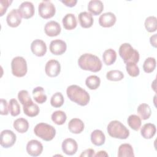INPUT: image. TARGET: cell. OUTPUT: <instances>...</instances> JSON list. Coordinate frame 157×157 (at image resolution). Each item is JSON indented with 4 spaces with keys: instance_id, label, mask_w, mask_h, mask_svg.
I'll return each mask as SVG.
<instances>
[{
    "instance_id": "cell-1",
    "label": "cell",
    "mask_w": 157,
    "mask_h": 157,
    "mask_svg": "<svg viewBox=\"0 0 157 157\" xmlns=\"http://www.w3.org/2000/svg\"><path fill=\"white\" fill-rule=\"evenodd\" d=\"M66 94L69 99L81 105H86L90 101V95L88 92L76 85L69 86L66 90Z\"/></svg>"
},
{
    "instance_id": "cell-26",
    "label": "cell",
    "mask_w": 157,
    "mask_h": 157,
    "mask_svg": "<svg viewBox=\"0 0 157 157\" xmlns=\"http://www.w3.org/2000/svg\"><path fill=\"white\" fill-rule=\"evenodd\" d=\"M118 157L134 156V150L132 146L129 144H123L120 145L118 151Z\"/></svg>"
},
{
    "instance_id": "cell-19",
    "label": "cell",
    "mask_w": 157,
    "mask_h": 157,
    "mask_svg": "<svg viewBox=\"0 0 157 157\" xmlns=\"http://www.w3.org/2000/svg\"><path fill=\"white\" fill-rule=\"evenodd\" d=\"M84 123L79 118H72L68 123L69 130L73 134H80L84 129Z\"/></svg>"
},
{
    "instance_id": "cell-11",
    "label": "cell",
    "mask_w": 157,
    "mask_h": 157,
    "mask_svg": "<svg viewBox=\"0 0 157 157\" xmlns=\"http://www.w3.org/2000/svg\"><path fill=\"white\" fill-rule=\"evenodd\" d=\"M43 151V145L37 140H31L26 145V151L32 156H39Z\"/></svg>"
},
{
    "instance_id": "cell-39",
    "label": "cell",
    "mask_w": 157,
    "mask_h": 157,
    "mask_svg": "<svg viewBox=\"0 0 157 157\" xmlns=\"http://www.w3.org/2000/svg\"><path fill=\"white\" fill-rule=\"evenodd\" d=\"M18 98L20 101V102L23 105L27 102L32 101L28 91L26 90H21L18 93Z\"/></svg>"
},
{
    "instance_id": "cell-42",
    "label": "cell",
    "mask_w": 157,
    "mask_h": 157,
    "mask_svg": "<svg viewBox=\"0 0 157 157\" xmlns=\"http://www.w3.org/2000/svg\"><path fill=\"white\" fill-rule=\"evenodd\" d=\"M80 157L86 156V157H92L94 156V150L92 148H88L82 151L80 155Z\"/></svg>"
},
{
    "instance_id": "cell-21",
    "label": "cell",
    "mask_w": 157,
    "mask_h": 157,
    "mask_svg": "<svg viewBox=\"0 0 157 157\" xmlns=\"http://www.w3.org/2000/svg\"><path fill=\"white\" fill-rule=\"evenodd\" d=\"M104 5L102 1L99 0H91L88 2V10L94 15H98L102 12Z\"/></svg>"
},
{
    "instance_id": "cell-18",
    "label": "cell",
    "mask_w": 157,
    "mask_h": 157,
    "mask_svg": "<svg viewBox=\"0 0 157 157\" xmlns=\"http://www.w3.org/2000/svg\"><path fill=\"white\" fill-rule=\"evenodd\" d=\"M79 23L82 28H88L92 26L94 20L92 15L87 12H82L78 16Z\"/></svg>"
},
{
    "instance_id": "cell-32",
    "label": "cell",
    "mask_w": 157,
    "mask_h": 157,
    "mask_svg": "<svg viewBox=\"0 0 157 157\" xmlns=\"http://www.w3.org/2000/svg\"><path fill=\"white\" fill-rule=\"evenodd\" d=\"M101 83L99 77L96 75H90L86 78L85 84L86 86L90 90L97 89Z\"/></svg>"
},
{
    "instance_id": "cell-23",
    "label": "cell",
    "mask_w": 157,
    "mask_h": 157,
    "mask_svg": "<svg viewBox=\"0 0 157 157\" xmlns=\"http://www.w3.org/2000/svg\"><path fill=\"white\" fill-rule=\"evenodd\" d=\"M64 28L67 30H72L76 28L77 23L75 16L72 13L66 14L62 20Z\"/></svg>"
},
{
    "instance_id": "cell-14",
    "label": "cell",
    "mask_w": 157,
    "mask_h": 157,
    "mask_svg": "<svg viewBox=\"0 0 157 157\" xmlns=\"http://www.w3.org/2000/svg\"><path fill=\"white\" fill-rule=\"evenodd\" d=\"M18 10L21 15V17L25 19L31 18L34 14V5L29 1L23 2L20 5Z\"/></svg>"
},
{
    "instance_id": "cell-9",
    "label": "cell",
    "mask_w": 157,
    "mask_h": 157,
    "mask_svg": "<svg viewBox=\"0 0 157 157\" xmlns=\"http://www.w3.org/2000/svg\"><path fill=\"white\" fill-rule=\"evenodd\" d=\"M46 74L50 77H55L59 75L61 71L59 63L56 59H50L47 61L45 66Z\"/></svg>"
},
{
    "instance_id": "cell-33",
    "label": "cell",
    "mask_w": 157,
    "mask_h": 157,
    "mask_svg": "<svg viewBox=\"0 0 157 157\" xmlns=\"http://www.w3.org/2000/svg\"><path fill=\"white\" fill-rule=\"evenodd\" d=\"M156 17L155 16H150L145 19V27L146 30L149 33H153L156 31L157 23Z\"/></svg>"
},
{
    "instance_id": "cell-8",
    "label": "cell",
    "mask_w": 157,
    "mask_h": 157,
    "mask_svg": "<svg viewBox=\"0 0 157 157\" xmlns=\"http://www.w3.org/2000/svg\"><path fill=\"white\" fill-rule=\"evenodd\" d=\"M0 144L1 145L6 148L12 147L17 139L15 134L11 130L6 129L1 132L0 135Z\"/></svg>"
},
{
    "instance_id": "cell-41",
    "label": "cell",
    "mask_w": 157,
    "mask_h": 157,
    "mask_svg": "<svg viewBox=\"0 0 157 157\" xmlns=\"http://www.w3.org/2000/svg\"><path fill=\"white\" fill-rule=\"evenodd\" d=\"M1 111L0 113L2 115H7L9 113V106L7 105V102L4 99H1Z\"/></svg>"
},
{
    "instance_id": "cell-22",
    "label": "cell",
    "mask_w": 157,
    "mask_h": 157,
    "mask_svg": "<svg viewBox=\"0 0 157 157\" xmlns=\"http://www.w3.org/2000/svg\"><path fill=\"white\" fill-rule=\"evenodd\" d=\"M156 131V129L154 124L146 123L142 127L140 134L144 139H150L155 135Z\"/></svg>"
},
{
    "instance_id": "cell-3",
    "label": "cell",
    "mask_w": 157,
    "mask_h": 157,
    "mask_svg": "<svg viewBox=\"0 0 157 157\" xmlns=\"http://www.w3.org/2000/svg\"><path fill=\"white\" fill-rule=\"evenodd\" d=\"M110 136L116 139H126L129 136V131L126 127L118 120L110 121L107 128Z\"/></svg>"
},
{
    "instance_id": "cell-6",
    "label": "cell",
    "mask_w": 157,
    "mask_h": 157,
    "mask_svg": "<svg viewBox=\"0 0 157 157\" xmlns=\"http://www.w3.org/2000/svg\"><path fill=\"white\" fill-rule=\"evenodd\" d=\"M12 73L17 77H22L27 73V63L21 56H16L13 58L11 62Z\"/></svg>"
},
{
    "instance_id": "cell-30",
    "label": "cell",
    "mask_w": 157,
    "mask_h": 157,
    "mask_svg": "<svg viewBox=\"0 0 157 157\" xmlns=\"http://www.w3.org/2000/svg\"><path fill=\"white\" fill-rule=\"evenodd\" d=\"M52 120L57 125L63 124L66 119L67 117L66 113L62 110H56L54 112L51 116Z\"/></svg>"
},
{
    "instance_id": "cell-44",
    "label": "cell",
    "mask_w": 157,
    "mask_h": 157,
    "mask_svg": "<svg viewBox=\"0 0 157 157\" xmlns=\"http://www.w3.org/2000/svg\"><path fill=\"white\" fill-rule=\"evenodd\" d=\"M150 41L151 45L155 48H156V34H154L153 36H151L150 39Z\"/></svg>"
},
{
    "instance_id": "cell-38",
    "label": "cell",
    "mask_w": 157,
    "mask_h": 157,
    "mask_svg": "<svg viewBox=\"0 0 157 157\" xmlns=\"http://www.w3.org/2000/svg\"><path fill=\"white\" fill-rule=\"evenodd\" d=\"M126 71L128 72V74L133 77H137L139 75L140 71L139 69V67L136 64V63H128L126 64Z\"/></svg>"
},
{
    "instance_id": "cell-36",
    "label": "cell",
    "mask_w": 157,
    "mask_h": 157,
    "mask_svg": "<svg viewBox=\"0 0 157 157\" xmlns=\"http://www.w3.org/2000/svg\"><path fill=\"white\" fill-rule=\"evenodd\" d=\"M9 110L12 116L16 117L20 113V107L15 99H11L9 102Z\"/></svg>"
},
{
    "instance_id": "cell-45",
    "label": "cell",
    "mask_w": 157,
    "mask_h": 157,
    "mask_svg": "<svg viewBox=\"0 0 157 157\" xmlns=\"http://www.w3.org/2000/svg\"><path fill=\"white\" fill-rule=\"evenodd\" d=\"M108 154L105 151H99L97 154L94 155V156H108Z\"/></svg>"
},
{
    "instance_id": "cell-40",
    "label": "cell",
    "mask_w": 157,
    "mask_h": 157,
    "mask_svg": "<svg viewBox=\"0 0 157 157\" xmlns=\"http://www.w3.org/2000/svg\"><path fill=\"white\" fill-rule=\"evenodd\" d=\"M12 2V1L9 0H1L0 1V16H2L6 12L8 7Z\"/></svg>"
},
{
    "instance_id": "cell-16",
    "label": "cell",
    "mask_w": 157,
    "mask_h": 157,
    "mask_svg": "<svg viewBox=\"0 0 157 157\" xmlns=\"http://www.w3.org/2000/svg\"><path fill=\"white\" fill-rule=\"evenodd\" d=\"M116 20V16L114 13L112 12H105L99 17V24L104 28H109L115 25Z\"/></svg>"
},
{
    "instance_id": "cell-25",
    "label": "cell",
    "mask_w": 157,
    "mask_h": 157,
    "mask_svg": "<svg viewBox=\"0 0 157 157\" xmlns=\"http://www.w3.org/2000/svg\"><path fill=\"white\" fill-rule=\"evenodd\" d=\"M13 126L17 132L25 133L28 130L29 123L27 120L23 118H19L14 121Z\"/></svg>"
},
{
    "instance_id": "cell-12",
    "label": "cell",
    "mask_w": 157,
    "mask_h": 157,
    "mask_svg": "<svg viewBox=\"0 0 157 157\" xmlns=\"http://www.w3.org/2000/svg\"><path fill=\"white\" fill-rule=\"evenodd\" d=\"M21 15L18 9H12L7 15V23L12 28H16L20 25L21 22Z\"/></svg>"
},
{
    "instance_id": "cell-31",
    "label": "cell",
    "mask_w": 157,
    "mask_h": 157,
    "mask_svg": "<svg viewBox=\"0 0 157 157\" xmlns=\"http://www.w3.org/2000/svg\"><path fill=\"white\" fill-rule=\"evenodd\" d=\"M128 123L129 127L134 131H138L141 126V118L136 115H131L128 118Z\"/></svg>"
},
{
    "instance_id": "cell-10",
    "label": "cell",
    "mask_w": 157,
    "mask_h": 157,
    "mask_svg": "<svg viewBox=\"0 0 157 157\" xmlns=\"http://www.w3.org/2000/svg\"><path fill=\"white\" fill-rule=\"evenodd\" d=\"M50 52L55 55H60L63 54L67 48L66 42L60 39H55L52 40L49 46Z\"/></svg>"
},
{
    "instance_id": "cell-37",
    "label": "cell",
    "mask_w": 157,
    "mask_h": 157,
    "mask_svg": "<svg viewBox=\"0 0 157 157\" xmlns=\"http://www.w3.org/2000/svg\"><path fill=\"white\" fill-rule=\"evenodd\" d=\"M124 77L123 73L118 70H112L106 74V78L110 81H120Z\"/></svg>"
},
{
    "instance_id": "cell-5",
    "label": "cell",
    "mask_w": 157,
    "mask_h": 157,
    "mask_svg": "<svg viewBox=\"0 0 157 157\" xmlns=\"http://www.w3.org/2000/svg\"><path fill=\"white\" fill-rule=\"evenodd\" d=\"M34 134L45 141H50L55 136L56 130L53 126L45 123H39L34 128Z\"/></svg>"
},
{
    "instance_id": "cell-34",
    "label": "cell",
    "mask_w": 157,
    "mask_h": 157,
    "mask_svg": "<svg viewBox=\"0 0 157 157\" xmlns=\"http://www.w3.org/2000/svg\"><path fill=\"white\" fill-rule=\"evenodd\" d=\"M156 59L153 57L147 58L143 64V69L146 73L152 72L156 67Z\"/></svg>"
},
{
    "instance_id": "cell-13",
    "label": "cell",
    "mask_w": 157,
    "mask_h": 157,
    "mask_svg": "<svg viewBox=\"0 0 157 157\" xmlns=\"http://www.w3.org/2000/svg\"><path fill=\"white\" fill-rule=\"evenodd\" d=\"M63 151L67 155H74L78 149L77 142L71 138H67L64 140L61 145Z\"/></svg>"
},
{
    "instance_id": "cell-15",
    "label": "cell",
    "mask_w": 157,
    "mask_h": 157,
    "mask_svg": "<svg viewBox=\"0 0 157 157\" xmlns=\"http://www.w3.org/2000/svg\"><path fill=\"white\" fill-rule=\"evenodd\" d=\"M31 50L37 56H43L47 52V45L43 40L36 39L31 44Z\"/></svg>"
},
{
    "instance_id": "cell-24",
    "label": "cell",
    "mask_w": 157,
    "mask_h": 157,
    "mask_svg": "<svg viewBox=\"0 0 157 157\" xmlns=\"http://www.w3.org/2000/svg\"><path fill=\"white\" fill-rule=\"evenodd\" d=\"M91 140L94 145L101 146L105 142V136L102 131L95 129L91 134Z\"/></svg>"
},
{
    "instance_id": "cell-4",
    "label": "cell",
    "mask_w": 157,
    "mask_h": 157,
    "mask_svg": "<svg viewBox=\"0 0 157 157\" xmlns=\"http://www.w3.org/2000/svg\"><path fill=\"white\" fill-rule=\"evenodd\" d=\"M119 55L124 63H137L139 61V53L129 43L121 44L119 48Z\"/></svg>"
},
{
    "instance_id": "cell-7",
    "label": "cell",
    "mask_w": 157,
    "mask_h": 157,
    "mask_svg": "<svg viewBox=\"0 0 157 157\" xmlns=\"http://www.w3.org/2000/svg\"><path fill=\"white\" fill-rule=\"evenodd\" d=\"M56 12L54 4L50 1H43L40 2L38 6L39 15L44 19L53 17Z\"/></svg>"
},
{
    "instance_id": "cell-29",
    "label": "cell",
    "mask_w": 157,
    "mask_h": 157,
    "mask_svg": "<svg viewBox=\"0 0 157 157\" xmlns=\"http://www.w3.org/2000/svg\"><path fill=\"white\" fill-rule=\"evenodd\" d=\"M137 111L140 118L144 120L148 119L151 116V108L149 106V105L145 103H142L140 104L137 107Z\"/></svg>"
},
{
    "instance_id": "cell-43",
    "label": "cell",
    "mask_w": 157,
    "mask_h": 157,
    "mask_svg": "<svg viewBox=\"0 0 157 157\" xmlns=\"http://www.w3.org/2000/svg\"><path fill=\"white\" fill-rule=\"evenodd\" d=\"M61 2L64 4H65V6L69 7H72L75 6V4L77 2V0H66V1H61Z\"/></svg>"
},
{
    "instance_id": "cell-28",
    "label": "cell",
    "mask_w": 157,
    "mask_h": 157,
    "mask_svg": "<svg viewBox=\"0 0 157 157\" xmlns=\"http://www.w3.org/2000/svg\"><path fill=\"white\" fill-rule=\"evenodd\" d=\"M102 58L104 63L107 65L110 66L113 64L117 59V53L116 52L112 49L109 48L104 51L102 55Z\"/></svg>"
},
{
    "instance_id": "cell-2",
    "label": "cell",
    "mask_w": 157,
    "mask_h": 157,
    "mask_svg": "<svg viewBox=\"0 0 157 157\" xmlns=\"http://www.w3.org/2000/svg\"><path fill=\"white\" fill-rule=\"evenodd\" d=\"M78 64L82 69L93 72H97L102 68V63L100 59L91 53L82 55L78 59Z\"/></svg>"
},
{
    "instance_id": "cell-27",
    "label": "cell",
    "mask_w": 157,
    "mask_h": 157,
    "mask_svg": "<svg viewBox=\"0 0 157 157\" xmlns=\"http://www.w3.org/2000/svg\"><path fill=\"white\" fill-rule=\"evenodd\" d=\"M33 95L34 101L39 104H43L47 101V96L44 90L41 86H37L33 90Z\"/></svg>"
},
{
    "instance_id": "cell-17",
    "label": "cell",
    "mask_w": 157,
    "mask_h": 157,
    "mask_svg": "<svg viewBox=\"0 0 157 157\" xmlns=\"http://www.w3.org/2000/svg\"><path fill=\"white\" fill-rule=\"evenodd\" d=\"M61 31L59 24L55 21H50L47 22L44 27L45 34L50 37L56 36L60 34Z\"/></svg>"
},
{
    "instance_id": "cell-20",
    "label": "cell",
    "mask_w": 157,
    "mask_h": 157,
    "mask_svg": "<svg viewBox=\"0 0 157 157\" xmlns=\"http://www.w3.org/2000/svg\"><path fill=\"white\" fill-rule=\"evenodd\" d=\"M23 109L25 114L30 117L37 116L40 111L39 106L36 104L34 103L33 101H31L23 105Z\"/></svg>"
},
{
    "instance_id": "cell-35",
    "label": "cell",
    "mask_w": 157,
    "mask_h": 157,
    "mask_svg": "<svg viewBox=\"0 0 157 157\" xmlns=\"http://www.w3.org/2000/svg\"><path fill=\"white\" fill-rule=\"evenodd\" d=\"M64 97L60 92L55 93L51 98L50 104L54 107H60L64 104Z\"/></svg>"
}]
</instances>
